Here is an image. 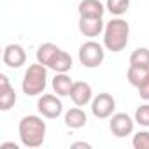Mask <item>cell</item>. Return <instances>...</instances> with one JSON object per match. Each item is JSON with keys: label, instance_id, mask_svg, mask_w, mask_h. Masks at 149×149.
<instances>
[{"label": "cell", "instance_id": "obj_1", "mask_svg": "<svg viewBox=\"0 0 149 149\" xmlns=\"http://www.w3.org/2000/svg\"><path fill=\"white\" fill-rule=\"evenodd\" d=\"M46 121L40 116L35 114H28L25 118H21L18 132H19V140L25 147L35 149L40 147L46 140Z\"/></svg>", "mask_w": 149, "mask_h": 149}, {"label": "cell", "instance_id": "obj_2", "mask_svg": "<svg viewBox=\"0 0 149 149\" xmlns=\"http://www.w3.org/2000/svg\"><path fill=\"white\" fill-rule=\"evenodd\" d=\"M128 37H130V25L125 19H121L119 16L105 23V28H104V47L105 49L112 53L123 51L128 44Z\"/></svg>", "mask_w": 149, "mask_h": 149}, {"label": "cell", "instance_id": "obj_3", "mask_svg": "<svg viewBox=\"0 0 149 149\" xmlns=\"http://www.w3.org/2000/svg\"><path fill=\"white\" fill-rule=\"evenodd\" d=\"M46 86H47V67L39 61L33 65H28L23 76V83H21L23 93L26 97H37L44 93Z\"/></svg>", "mask_w": 149, "mask_h": 149}, {"label": "cell", "instance_id": "obj_4", "mask_svg": "<svg viewBox=\"0 0 149 149\" xmlns=\"http://www.w3.org/2000/svg\"><path fill=\"white\" fill-rule=\"evenodd\" d=\"M105 58V51L104 46L95 42V40H88L79 47V61L81 65H84L86 68H97L102 65Z\"/></svg>", "mask_w": 149, "mask_h": 149}, {"label": "cell", "instance_id": "obj_5", "mask_svg": "<svg viewBox=\"0 0 149 149\" xmlns=\"http://www.w3.org/2000/svg\"><path fill=\"white\" fill-rule=\"evenodd\" d=\"M116 111V100L111 93H98L91 100V112L98 119H107Z\"/></svg>", "mask_w": 149, "mask_h": 149}, {"label": "cell", "instance_id": "obj_6", "mask_svg": "<svg viewBox=\"0 0 149 149\" xmlns=\"http://www.w3.org/2000/svg\"><path fill=\"white\" fill-rule=\"evenodd\" d=\"M37 109H39V112H40L42 118H46V119H56L63 112V104H61V100L56 95L46 93V95H42L39 98Z\"/></svg>", "mask_w": 149, "mask_h": 149}, {"label": "cell", "instance_id": "obj_7", "mask_svg": "<svg viewBox=\"0 0 149 149\" xmlns=\"http://www.w3.org/2000/svg\"><path fill=\"white\" fill-rule=\"evenodd\" d=\"M133 126H135V119H132L126 112H116V114L111 116L109 128H111L112 135L118 137V139L132 135L133 133Z\"/></svg>", "mask_w": 149, "mask_h": 149}, {"label": "cell", "instance_id": "obj_8", "mask_svg": "<svg viewBox=\"0 0 149 149\" xmlns=\"http://www.w3.org/2000/svg\"><path fill=\"white\" fill-rule=\"evenodd\" d=\"M2 60L7 67L11 68H19L21 65L26 63V51L23 49V46L19 44H9L4 47V54Z\"/></svg>", "mask_w": 149, "mask_h": 149}, {"label": "cell", "instance_id": "obj_9", "mask_svg": "<svg viewBox=\"0 0 149 149\" xmlns=\"http://www.w3.org/2000/svg\"><path fill=\"white\" fill-rule=\"evenodd\" d=\"M70 98H72V102L76 105L84 107V105H88L93 100V90H91V86L88 83L76 81L74 86H72V91H70Z\"/></svg>", "mask_w": 149, "mask_h": 149}, {"label": "cell", "instance_id": "obj_10", "mask_svg": "<svg viewBox=\"0 0 149 149\" xmlns=\"http://www.w3.org/2000/svg\"><path fill=\"white\" fill-rule=\"evenodd\" d=\"M16 104V91L6 74H0V111H9Z\"/></svg>", "mask_w": 149, "mask_h": 149}, {"label": "cell", "instance_id": "obj_11", "mask_svg": "<svg viewBox=\"0 0 149 149\" xmlns=\"http://www.w3.org/2000/svg\"><path fill=\"white\" fill-rule=\"evenodd\" d=\"M105 23L102 18H79V32L84 37H98L100 33H104Z\"/></svg>", "mask_w": 149, "mask_h": 149}, {"label": "cell", "instance_id": "obj_12", "mask_svg": "<svg viewBox=\"0 0 149 149\" xmlns=\"http://www.w3.org/2000/svg\"><path fill=\"white\" fill-rule=\"evenodd\" d=\"M77 11L79 18H104V13L107 9L100 0H81Z\"/></svg>", "mask_w": 149, "mask_h": 149}, {"label": "cell", "instance_id": "obj_13", "mask_svg": "<svg viewBox=\"0 0 149 149\" xmlns=\"http://www.w3.org/2000/svg\"><path fill=\"white\" fill-rule=\"evenodd\" d=\"M86 123H88L86 112H84L79 105L72 107V109H68V111L65 112V125H67L68 128H72V130H79V128L86 126Z\"/></svg>", "mask_w": 149, "mask_h": 149}, {"label": "cell", "instance_id": "obj_14", "mask_svg": "<svg viewBox=\"0 0 149 149\" xmlns=\"http://www.w3.org/2000/svg\"><path fill=\"white\" fill-rule=\"evenodd\" d=\"M72 86H74V81L70 79V76L67 72L56 74L54 79H53V90H54V93L58 97H70Z\"/></svg>", "mask_w": 149, "mask_h": 149}, {"label": "cell", "instance_id": "obj_15", "mask_svg": "<svg viewBox=\"0 0 149 149\" xmlns=\"http://www.w3.org/2000/svg\"><path fill=\"white\" fill-rule=\"evenodd\" d=\"M58 53H60V47H58L56 44H53V42H44V44H40V46L37 47L35 56H37V61H39V63H42V65H46V67L49 68L53 58H54Z\"/></svg>", "mask_w": 149, "mask_h": 149}, {"label": "cell", "instance_id": "obj_16", "mask_svg": "<svg viewBox=\"0 0 149 149\" xmlns=\"http://www.w3.org/2000/svg\"><path fill=\"white\" fill-rule=\"evenodd\" d=\"M49 68H53L56 74H60V72H68V70L72 68V56H70L67 51L60 49V53L53 58Z\"/></svg>", "mask_w": 149, "mask_h": 149}, {"label": "cell", "instance_id": "obj_17", "mask_svg": "<svg viewBox=\"0 0 149 149\" xmlns=\"http://www.w3.org/2000/svg\"><path fill=\"white\" fill-rule=\"evenodd\" d=\"M149 76V68L147 67H137V65H130L128 72H126V79L132 86L139 88L142 84V81Z\"/></svg>", "mask_w": 149, "mask_h": 149}, {"label": "cell", "instance_id": "obj_18", "mask_svg": "<svg viewBox=\"0 0 149 149\" xmlns=\"http://www.w3.org/2000/svg\"><path fill=\"white\" fill-rule=\"evenodd\" d=\"M128 7H130V0H107V2H105V9L112 16H123V14H126Z\"/></svg>", "mask_w": 149, "mask_h": 149}, {"label": "cell", "instance_id": "obj_19", "mask_svg": "<svg viewBox=\"0 0 149 149\" xmlns=\"http://www.w3.org/2000/svg\"><path fill=\"white\" fill-rule=\"evenodd\" d=\"M130 65L147 67V68H149V49H147V47H137V49L130 54Z\"/></svg>", "mask_w": 149, "mask_h": 149}, {"label": "cell", "instance_id": "obj_20", "mask_svg": "<svg viewBox=\"0 0 149 149\" xmlns=\"http://www.w3.org/2000/svg\"><path fill=\"white\" fill-rule=\"evenodd\" d=\"M135 123L144 126V128H149V104H144L140 105L137 111H135Z\"/></svg>", "mask_w": 149, "mask_h": 149}, {"label": "cell", "instance_id": "obj_21", "mask_svg": "<svg viewBox=\"0 0 149 149\" xmlns=\"http://www.w3.org/2000/svg\"><path fill=\"white\" fill-rule=\"evenodd\" d=\"M132 146L135 149H149V132H137L133 135V140H132Z\"/></svg>", "mask_w": 149, "mask_h": 149}, {"label": "cell", "instance_id": "obj_22", "mask_svg": "<svg viewBox=\"0 0 149 149\" xmlns=\"http://www.w3.org/2000/svg\"><path fill=\"white\" fill-rule=\"evenodd\" d=\"M137 90H139L140 98H144V100H147V102H149V76L142 81V84H140Z\"/></svg>", "mask_w": 149, "mask_h": 149}, {"label": "cell", "instance_id": "obj_23", "mask_svg": "<svg viewBox=\"0 0 149 149\" xmlns=\"http://www.w3.org/2000/svg\"><path fill=\"white\" fill-rule=\"evenodd\" d=\"M72 147H74V149H77V147H84V149H91V144H88V142H74V144H72Z\"/></svg>", "mask_w": 149, "mask_h": 149}, {"label": "cell", "instance_id": "obj_24", "mask_svg": "<svg viewBox=\"0 0 149 149\" xmlns=\"http://www.w3.org/2000/svg\"><path fill=\"white\" fill-rule=\"evenodd\" d=\"M2 147H16V149H18V146H16L14 142H4V144H2Z\"/></svg>", "mask_w": 149, "mask_h": 149}]
</instances>
